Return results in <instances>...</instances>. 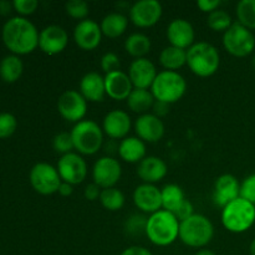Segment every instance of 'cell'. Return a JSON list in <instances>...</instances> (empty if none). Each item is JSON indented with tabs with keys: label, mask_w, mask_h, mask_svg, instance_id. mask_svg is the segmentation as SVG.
<instances>
[{
	"label": "cell",
	"mask_w": 255,
	"mask_h": 255,
	"mask_svg": "<svg viewBox=\"0 0 255 255\" xmlns=\"http://www.w3.org/2000/svg\"><path fill=\"white\" fill-rule=\"evenodd\" d=\"M134 132L143 142L154 143L164 136V125L162 120L153 114H144L134 122Z\"/></svg>",
	"instance_id": "d6986e66"
},
{
	"label": "cell",
	"mask_w": 255,
	"mask_h": 255,
	"mask_svg": "<svg viewBox=\"0 0 255 255\" xmlns=\"http://www.w3.org/2000/svg\"><path fill=\"white\" fill-rule=\"evenodd\" d=\"M121 164L112 156L101 157L97 159L92 168L94 183L97 184L101 189L112 188L116 186L121 178Z\"/></svg>",
	"instance_id": "30bf717a"
},
{
	"label": "cell",
	"mask_w": 255,
	"mask_h": 255,
	"mask_svg": "<svg viewBox=\"0 0 255 255\" xmlns=\"http://www.w3.org/2000/svg\"><path fill=\"white\" fill-rule=\"evenodd\" d=\"M80 94L89 102H101L106 96L105 77L99 72H87L80 81Z\"/></svg>",
	"instance_id": "cb8c5ba5"
},
{
	"label": "cell",
	"mask_w": 255,
	"mask_h": 255,
	"mask_svg": "<svg viewBox=\"0 0 255 255\" xmlns=\"http://www.w3.org/2000/svg\"><path fill=\"white\" fill-rule=\"evenodd\" d=\"M134 206L143 214H153L162 209L161 189L154 184L143 183L133 192Z\"/></svg>",
	"instance_id": "e0dca14e"
},
{
	"label": "cell",
	"mask_w": 255,
	"mask_h": 255,
	"mask_svg": "<svg viewBox=\"0 0 255 255\" xmlns=\"http://www.w3.org/2000/svg\"><path fill=\"white\" fill-rule=\"evenodd\" d=\"M65 10L74 19L85 20L90 12V6L84 0H71L65 4Z\"/></svg>",
	"instance_id": "d590c367"
},
{
	"label": "cell",
	"mask_w": 255,
	"mask_h": 255,
	"mask_svg": "<svg viewBox=\"0 0 255 255\" xmlns=\"http://www.w3.org/2000/svg\"><path fill=\"white\" fill-rule=\"evenodd\" d=\"M17 122L14 115L2 112L0 114V138H7L12 136L16 129Z\"/></svg>",
	"instance_id": "74e56055"
},
{
	"label": "cell",
	"mask_w": 255,
	"mask_h": 255,
	"mask_svg": "<svg viewBox=\"0 0 255 255\" xmlns=\"http://www.w3.org/2000/svg\"><path fill=\"white\" fill-rule=\"evenodd\" d=\"M252 65H253V67H254V70H255V55H254L253 60H252Z\"/></svg>",
	"instance_id": "816d5d0a"
},
{
	"label": "cell",
	"mask_w": 255,
	"mask_h": 255,
	"mask_svg": "<svg viewBox=\"0 0 255 255\" xmlns=\"http://www.w3.org/2000/svg\"><path fill=\"white\" fill-rule=\"evenodd\" d=\"M12 6L19 14L25 16V15H31L32 12H35V10L39 6V1L37 0H14Z\"/></svg>",
	"instance_id": "60d3db41"
},
{
	"label": "cell",
	"mask_w": 255,
	"mask_h": 255,
	"mask_svg": "<svg viewBox=\"0 0 255 255\" xmlns=\"http://www.w3.org/2000/svg\"><path fill=\"white\" fill-rule=\"evenodd\" d=\"M120 255H153L148 249H146L144 247H138V246H133L129 247V248L125 249Z\"/></svg>",
	"instance_id": "bcb514c9"
},
{
	"label": "cell",
	"mask_w": 255,
	"mask_h": 255,
	"mask_svg": "<svg viewBox=\"0 0 255 255\" xmlns=\"http://www.w3.org/2000/svg\"><path fill=\"white\" fill-rule=\"evenodd\" d=\"M105 87H106V95L116 101L127 100L131 92L133 91V85L129 80L128 74L121 71H115L106 74L105 76Z\"/></svg>",
	"instance_id": "7402d4cb"
},
{
	"label": "cell",
	"mask_w": 255,
	"mask_h": 255,
	"mask_svg": "<svg viewBox=\"0 0 255 255\" xmlns=\"http://www.w3.org/2000/svg\"><path fill=\"white\" fill-rule=\"evenodd\" d=\"M29 179L32 188L42 196H50L59 192L60 184L62 183L57 168L45 162H40L32 167Z\"/></svg>",
	"instance_id": "9c48e42d"
},
{
	"label": "cell",
	"mask_w": 255,
	"mask_h": 255,
	"mask_svg": "<svg viewBox=\"0 0 255 255\" xmlns=\"http://www.w3.org/2000/svg\"><path fill=\"white\" fill-rule=\"evenodd\" d=\"M221 4V0H199V1H197V6L203 12H208V14H211L214 10L219 9Z\"/></svg>",
	"instance_id": "7bdbcfd3"
},
{
	"label": "cell",
	"mask_w": 255,
	"mask_h": 255,
	"mask_svg": "<svg viewBox=\"0 0 255 255\" xmlns=\"http://www.w3.org/2000/svg\"><path fill=\"white\" fill-rule=\"evenodd\" d=\"M214 237L213 223L203 214H193L179 223V239L191 248H203Z\"/></svg>",
	"instance_id": "5b68a950"
},
{
	"label": "cell",
	"mask_w": 255,
	"mask_h": 255,
	"mask_svg": "<svg viewBox=\"0 0 255 255\" xmlns=\"http://www.w3.org/2000/svg\"><path fill=\"white\" fill-rule=\"evenodd\" d=\"M101 192H102V189L100 188L97 184L90 183V184H87L86 188H85L84 196H85V198L87 199V201L94 202V201H96V199H100Z\"/></svg>",
	"instance_id": "ee69618b"
},
{
	"label": "cell",
	"mask_w": 255,
	"mask_h": 255,
	"mask_svg": "<svg viewBox=\"0 0 255 255\" xmlns=\"http://www.w3.org/2000/svg\"><path fill=\"white\" fill-rule=\"evenodd\" d=\"M223 46L227 51L236 57H246L253 52L255 47V36L252 30L247 29L238 21L224 32Z\"/></svg>",
	"instance_id": "ba28073f"
},
{
	"label": "cell",
	"mask_w": 255,
	"mask_h": 255,
	"mask_svg": "<svg viewBox=\"0 0 255 255\" xmlns=\"http://www.w3.org/2000/svg\"><path fill=\"white\" fill-rule=\"evenodd\" d=\"M152 111H153V115L157 117H164L168 115L169 112V105L166 104V102H162V101H154L153 107H152Z\"/></svg>",
	"instance_id": "f6af8a7d"
},
{
	"label": "cell",
	"mask_w": 255,
	"mask_h": 255,
	"mask_svg": "<svg viewBox=\"0 0 255 255\" xmlns=\"http://www.w3.org/2000/svg\"><path fill=\"white\" fill-rule=\"evenodd\" d=\"M194 255H216V253L212 251H209V249H201V251L197 252Z\"/></svg>",
	"instance_id": "681fc988"
},
{
	"label": "cell",
	"mask_w": 255,
	"mask_h": 255,
	"mask_svg": "<svg viewBox=\"0 0 255 255\" xmlns=\"http://www.w3.org/2000/svg\"><path fill=\"white\" fill-rule=\"evenodd\" d=\"M102 129L111 139L126 138L131 131V117L122 110H112L105 116Z\"/></svg>",
	"instance_id": "44dd1931"
},
{
	"label": "cell",
	"mask_w": 255,
	"mask_h": 255,
	"mask_svg": "<svg viewBox=\"0 0 255 255\" xmlns=\"http://www.w3.org/2000/svg\"><path fill=\"white\" fill-rule=\"evenodd\" d=\"M22 71H24V65L16 55H9L0 62V76L5 82L11 84L17 81L22 75Z\"/></svg>",
	"instance_id": "4dcf8cb0"
},
{
	"label": "cell",
	"mask_w": 255,
	"mask_h": 255,
	"mask_svg": "<svg viewBox=\"0 0 255 255\" xmlns=\"http://www.w3.org/2000/svg\"><path fill=\"white\" fill-rule=\"evenodd\" d=\"M100 26H101L102 35L110 37V39H116L127 30L128 19L126 15L121 14V12H111L102 19Z\"/></svg>",
	"instance_id": "484cf974"
},
{
	"label": "cell",
	"mask_w": 255,
	"mask_h": 255,
	"mask_svg": "<svg viewBox=\"0 0 255 255\" xmlns=\"http://www.w3.org/2000/svg\"><path fill=\"white\" fill-rule=\"evenodd\" d=\"M154 97L151 91L144 89H133L127 99V106L134 114L144 115L153 107Z\"/></svg>",
	"instance_id": "4316f807"
},
{
	"label": "cell",
	"mask_w": 255,
	"mask_h": 255,
	"mask_svg": "<svg viewBox=\"0 0 255 255\" xmlns=\"http://www.w3.org/2000/svg\"><path fill=\"white\" fill-rule=\"evenodd\" d=\"M120 67H121V61H120V57L115 52H106L101 57V69L106 74L119 71Z\"/></svg>",
	"instance_id": "ab89813d"
},
{
	"label": "cell",
	"mask_w": 255,
	"mask_h": 255,
	"mask_svg": "<svg viewBox=\"0 0 255 255\" xmlns=\"http://www.w3.org/2000/svg\"><path fill=\"white\" fill-rule=\"evenodd\" d=\"M74 147L80 154L92 156L101 149L104 144V129L95 121L82 120L71 129Z\"/></svg>",
	"instance_id": "8992f818"
},
{
	"label": "cell",
	"mask_w": 255,
	"mask_h": 255,
	"mask_svg": "<svg viewBox=\"0 0 255 255\" xmlns=\"http://www.w3.org/2000/svg\"><path fill=\"white\" fill-rule=\"evenodd\" d=\"M52 147L57 153H61L62 156L67 153H71L72 149H75L74 141H72L71 133L69 132H60L52 139Z\"/></svg>",
	"instance_id": "8d00e7d4"
},
{
	"label": "cell",
	"mask_w": 255,
	"mask_h": 255,
	"mask_svg": "<svg viewBox=\"0 0 255 255\" xmlns=\"http://www.w3.org/2000/svg\"><path fill=\"white\" fill-rule=\"evenodd\" d=\"M187 65L197 76L209 77L218 71L221 56L217 47L209 42H196L187 50Z\"/></svg>",
	"instance_id": "3957f363"
},
{
	"label": "cell",
	"mask_w": 255,
	"mask_h": 255,
	"mask_svg": "<svg viewBox=\"0 0 255 255\" xmlns=\"http://www.w3.org/2000/svg\"><path fill=\"white\" fill-rule=\"evenodd\" d=\"M11 6H12V4L11 2H9V1H0V14H2V15H6V14H9L10 11H11Z\"/></svg>",
	"instance_id": "c3c4849f"
},
{
	"label": "cell",
	"mask_w": 255,
	"mask_h": 255,
	"mask_svg": "<svg viewBox=\"0 0 255 255\" xmlns=\"http://www.w3.org/2000/svg\"><path fill=\"white\" fill-rule=\"evenodd\" d=\"M241 197V183L233 174H222L214 183L213 202L216 206L224 208L227 204Z\"/></svg>",
	"instance_id": "2e32d148"
},
{
	"label": "cell",
	"mask_w": 255,
	"mask_h": 255,
	"mask_svg": "<svg viewBox=\"0 0 255 255\" xmlns=\"http://www.w3.org/2000/svg\"><path fill=\"white\" fill-rule=\"evenodd\" d=\"M232 24H233L232 16L226 10L217 9L214 11H212L211 14H208V17H207V25L213 31L226 32L232 26Z\"/></svg>",
	"instance_id": "836d02e7"
},
{
	"label": "cell",
	"mask_w": 255,
	"mask_h": 255,
	"mask_svg": "<svg viewBox=\"0 0 255 255\" xmlns=\"http://www.w3.org/2000/svg\"><path fill=\"white\" fill-rule=\"evenodd\" d=\"M121 159L128 163H139L146 157V144L138 137H126L119 143Z\"/></svg>",
	"instance_id": "d4e9b609"
},
{
	"label": "cell",
	"mask_w": 255,
	"mask_h": 255,
	"mask_svg": "<svg viewBox=\"0 0 255 255\" xmlns=\"http://www.w3.org/2000/svg\"><path fill=\"white\" fill-rule=\"evenodd\" d=\"M146 236L157 247H168L179 238V221L164 209L148 217Z\"/></svg>",
	"instance_id": "7a4b0ae2"
},
{
	"label": "cell",
	"mask_w": 255,
	"mask_h": 255,
	"mask_svg": "<svg viewBox=\"0 0 255 255\" xmlns=\"http://www.w3.org/2000/svg\"><path fill=\"white\" fill-rule=\"evenodd\" d=\"M241 197L255 206V173L247 177L241 184Z\"/></svg>",
	"instance_id": "f35d334b"
},
{
	"label": "cell",
	"mask_w": 255,
	"mask_h": 255,
	"mask_svg": "<svg viewBox=\"0 0 255 255\" xmlns=\"http://www.w3.org/2000/svg\"><path fill=\"white\" fill-rule=\"evenodd\" d=\"M159 62L167 71H177L187 64V50L174 46L164 47L159 55Z\"/></svg>",
	"instance_id": "83f0119b"
},
{
	"label": "cell",
	"mask_w": 255,
	"mask_h": 255,
	"mask_svg": "<svg viewBox=\"0 0 255 255\" xmlns=\"http://www.w3.org/2000/svg\"><path fill=\"white\" fill-rule=\"evenodd\" d=\"M72 192H74V186L66 183V182H62L59 187V193L61 194L62 197H69L71 196Z\"/></svg>",
	"instance_id": "7dc6e473"
},
{
	"label": "cell",
	"mask_w": 255,
	"mask_h": 255,
	"mask_svg": "<svg viewBox=\"0 0 255 255\" xmlns=\"http://www.w3.org/2000/svg\"><path fill=\"white\" fill-rule=\"evenodd\" d=\"M39 31L30 20L11 17L2 27V41L15 55H27L39 46Z\"/></svg>",
	"instance_id": "6da1fadb"
},
{
	"label": "cell",
	"mask_w": 255,
	"mask_h": 255,
	"mask_svg": "<svg viewBox=\"0 0 255 255\" xmlns=\"http://www.w3.org/2000/svg\"><path fill=\"white\" fill-rule=\"evenodd\" d=\"M157 75L158 72L154 64L146 57L133 60L129 65L128 77L134 89H151Z\"/></svg>",
	"instance_id": "ac0fdd59"
},
{
	"label": "cell",
	"mask_w": 255,
	"mask_h": 255,
	"mask_svg": "<svg viewBox=\"0 0 255 255\" xmlns=\"http://www.w3.org/2000/svg\"><path fill=\"white\" fill-rule=\"evenodd\" d=\"M102 31L101 26L91 19H85L75 26L74 40L75 44L85 51L95 50L101 44Z\"/></svg>",
	"instance_id": "9a60e30c"
},
{
	"label": "cell",
	"mask_w": 255,
	"mask_h": 255,
	"mask_svg": "<svg viewBox=\"0 0 255 255\" xmlns=\"http://www.w3.org/2000/svg\"><path fill=\"white\" fill-rule=\"evenodd\" d=\"M187 91V82L184 77L177 71L158 72L151 86L154 100L171 105L179 101Z\"/></svg>",
	"instance_id": "52a82bcc"
},
{
	"label": "cell",
	"mask_w": 255,
	"mask_h": 255,
	"mask_svg": "<svg viewBox=\"0 0 255 255\" xmlns=\"http://www.w3.org/2000/svg\"><path fill=\"white\" fill-rule=\"evenodd\" d=\"M166 162L156 156H146L137 166V176L147 184H154L167 176Z\"/></svg>",
	"instance_id": "603a6c76"
},
{
	"label": "cell",
	"mask_w": 255,
	"mask_h": 255,
	"mask_svg": "<svg viewBox=\"0 0 255 255\" xmlns=\"http://www.w3.org/2000/svg\"><path fill=\"white\" fill-rule=\"evenodd\" d=\"M125 50L131 56L136 59H142L151 51V40L147 35L141 32L131 34L125 41Z\"/></svg>",
	"instance_id": "f546056e"
},
{
	"label": "cell",
	"mask_w": 255,
	"mask_h": 255,
	"mask_svg": "<svg viewBox=\"0 0 255 255\" xmlns=\"http://www.w3.org/2000/svg\"><path fill=\"white\" fill-rule=\"evenodd\" d=\"M100 202L105 209L110 212H116L122 209V207L125 206V196L120 189L112 187V188L102 189Z\"/></svg>",
	"instance_id": "1f68e13d"
},
{
	"label": "cell",
	"mask_w": 255,
	"mask_h": 255,
	"mask_svg": "<svg viewBox=\"0 0 255 255\" xmlns=\"http://www.w3.org/2000/svg\"><path fill=\"white\" fill-rule=\"evenodd\" d=\"M57 111L69 122L82 121L87 114V101L75 90H67L57 100Z\"/></svg>",
	"instance_id": "8fae6325"
},
{
	"label": "cell",
	"mask_w": 255,
	"mask_h": 255,
	"mask_svg": "<svg viewBox=\"0 0 255 255\" xmlns=\"http://www.w3.org/2000/svg\"><path fill=\"white\" fill-rule=\"evenodd\" d=\"M162 194V208L171 213H176L177 209L181 207V204L186 201L184 192L177 184H166L161 189Z\"/></svg>",
	"instance_id": "f1b7e54d"
},
{
	"label": "cell",
	"mask_w": 255,
	"mask_h": 255,
	"mask_svg": "<svg viewBox=\"0 0 255 255\" xmlns=\"http://www.w3.org/2000/svg\"><path fill=\"white\" fill-rule=\"evenodd\" d=\"M255 223V206L239 197L222 209V224L231 233L241 234Z\"/></svg>",
	"instance_id": "277c9868"
},
{
	"label": "cell",
	"mask_w": 255,
	"mask_h": 255,
	"mask_svg": "<svg viewBox=\"0 0 255 255\" xmlns=\"http://www.w3.org/2000/svg\"><path fill=\"white\" fill-rule=\"evenodd\" d=\"M238 22L249 30H255V0H242L237 5Z\"/></svg>",
	"instance_id": "d6a6232c"
},
{
	"label": "cell",
	"mask_w": 255,
	"mask_h": 255,
	"mask_svg": "<svg viewBox=\"0 0 255 255\" xmlns=\"http://www.w3.org/2000/svg\"><path fill=\"white\" fill-rule=\"evenodd\" d=\"M193 211H194L193 204L191 203V201L186 199V201L181 204V207L177 209L176 213H174V216H176V218L178 219L179 223H181V222L187 221L188 218H191V217L194 214Z\"/></svg>",
	"instance_id": "b9f144b4"
},
{
	"label": "cell",
	"mask_w": 255,
	"mask_h": 255,
	"mask_svg": "<svg viewBox=\"0 0 255 255\" xmlns=\"http://www.w3.org/2000/svg\"><path fill=\"white\" fill-rule=\"evenodd\" d=\"M194 29L188 20L174 19L167 27V39L171 46L187 50L194 44Z\"/></svg>",
	"instance_id": "ffe728a7"
},
{
	"label": "cell",
	"mask_w": 255,
	"mask_h": 255,
	"mask_svg": "<svg viewBox=\"0 0 255 255\" xmlns=\"http://www.w3.org/2000/svg\"><path fill=\"white\" fill-rule=\"evenodd\" d=\"M56 168L62 182H66L71 186L82 183L86 179L87 164L79 153L71 152L61 156Z\"/></svg>",
	"instance_id": "7c38bea8"
},
{
	"label": "cell",
	"mask_w": 255,
	"mask_h": 255,
	"mask_svg": "<svg viewBox=\"0 0 255 255\" xmlns=\"http://www.w3.org/2000/svg\"><path fill=\"white\" fill-rule=\"evenodd\" d=\"M69 44V35L59 25H49L39 35V47L47 55H57L64 51Z\"/></svg>",
	"instance_id": "5bb4252c"
},
{
	"label": "cell",
	"mask_w": 255,
	"mask_h": 255,
	"mask_svg": "<svg viewBox=\"0 0 255 255\" xmlns=\"http://www.w3.org/2000/svg\"><path fill=\"white\" fill-rule=\"evenodd\" d=\"M148 222V217L142 213H134L127 218L125 222V232L128 236L137 237L141 234H146V227Z\"/></svg>",
	"instance_id": "e575fe53"
},
{
	"label": "cell",
	"mask_w": 255,
	"mask_h": 255,
	"mask_svg": "<svg viewBox=\"0 0 255 255\" xmlns=\"http://www.w3.org/2000/svg\"><path fill=\"white\" fill-rule=\"evenodd\" d=\"M162 5L157 0H138L129 9V20L138 27H151L162 16Z\"/></svg>",
	"instance_id": "4fadbf2b"
},
{
	"label": "cell",
	"mask_w": 255,
	"mask_h": 255,
	"mask_svg": "<svg viewBox=\"0 0 255 255\" xmlns=\"http://www.w3.org/2000/svg\"><path fill=\"white\" fill-rule=\"evenodd\" d=\"M249 251H251V255H255V238L253 242L251 243V247H249Z\"/></svg>",
	"instance_id": "f907efd6"
}]
</instances>
